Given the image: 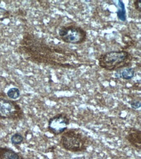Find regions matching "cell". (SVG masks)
Listing matches in <instances>:
<instances>
[{"label":"cell","mask_w":141,"mask_h":159,"mask_svg":"<svg viewBox=\"0 0 141 159\" xmlns=\"http://www.w3.org/2000/svg\"><path fill=\"white\" fill-rule=\"evenodd\" d=\"M91 142L90 136L82 129L77 128L67 130L62 134L60 140L62 147L72 152L86 151Z\"/></svg>","instance_id":"1"},{"label":"cell","mask_w":141,"mask_h":159,"mask_svg":"<svg viewBox=\"0 0 141 159\" xmlns=\"http://www.w3.org/2000/svg\"><path fill=\"white\" fill-rule=\"evenodd\" d=\"M130 53L124 50L111 51L101 55L98 61L100 66L109 71L117 70L127 66L131 63Z\"/></svg>","instance_id":"2"},{"label":"cell","mask_w":141,"mask_h":159,"mask_svg":"<svg viewBox=\"0 0 141 159\" xmlns=\"http://www.w3.org/2000/svg\"><path fill=\"white\" fill-rule=\"evenodd\" d=\"M59 34L64 42L73 44L84 43L87 37L86 31L75 25L62 26L59 30Z\"/></svg>","instance_id":"3"},{"label":"cell","mask_w":141,"mask_h":159,"mask_svg":"<svg viewBox=\"0 0 141 159\" xmlns=\"http://www.w3.org/2000/svg\"><path fill=\"white\" fill-rule=\"evenodd\" d=\"M24 117V111L16 101L0 98V119L17 120Z\"/></svg>","instance_id":"4"},{"label":"cell","mask_w":141,"mask_h":159,"mask_svg":"<svg viewBox=\"0 0 141 159\" xmlns=\"http://www.w3.org/2000/svg\"><path fill=\"white\" fill-rule=\"evenodd\" d=\"M70 123V118L65 113L56 114L49 119L47 129L54 136L61 135L67 130Z\"/></svg>","instance_id":"5"},{"label":"cell","mask_w":141,"mask_h":159,"mask_svg":"<svg viewBox=\"0 0 141 159\" xmlns=\"http://www.w3.org/2000/svg\"><path fill=\"white\" fill-rule=\"evenodd\" d=\"M125 139L132 147L141 150V131L139 129L131 128L128 130Z\"/></svg>","instance_id":"6"},{"label":"cell","mask_w":141,"mask_h":159,"mask_svg":"<svg viewBox=\"0 0 141 159\" xmlns=\"http://www.w3.org/2000/svg\"><path fill=\"white\" fill-rule=\"evenodd\" d=\"M0 159H23V158L13 149L0 147Z\"/></svg>","instance_id":"7"},{"label":"cell","mask_w":141,"mask_h":159,"mask_svg":"<svg viewBox=\"0 0 141 159\" xmlns=\"http://www.w3.org/2000/svg\"><path fill=\"white\" fill-rule=\"evenodd\" d=\"M117 9L116 13L119 20L125 22L126 20V12L125 5L122 1H118L117 2Z\"/></svg>","instance_id":"8"},{"label":"cell","mask_w":141,"mask_h":159,"mask_svg":"<svg viewBox=\"0 0 141 159\" xmlns=\"http://www.w3.org/2000/svg\"><path fill=\"white\" fill-rule=\"evenodd\" d=\"M134 73L135 71L133 68H126L122 71L120 77L126 80H130L134 77Z\"/></svg>","instance_id":"9"},{"label":"cell","mask_w":141,"mask_h":159,"mask_svg":"<svg viewBox=\"0 0 141 159\" xmlns=\"http://www.w3.org/2000/svg\"><path fill=\"white\" fill-rule=\"evenodd\" d=\"M24 138L21 134L16 133L12 135L11 138V141L13 145H20L24 141Z\"/></svg>","instance_id":"10"},{"label":"cell","mask_w":141,"mask_h":159,"mask_svg":"<svg viewBox=\"0 0 141 159\" xmlns=\"http://www.w3.org/2000/svg\"><path fill=\"white\" fill-rule=\"evenodd\" d=\"M8 98L12 99H16L19 98L20 95V89L17 88H12L8 89L7 93Z\"/></svg>","instance_id":"11"},{"label":"cell","mask_w":141,"mask_h":159,"mask_svg":"<svg viewBox=\"0 0 141 159\" xmlns=\"http://www.w3.org/2000/svg\"><path fill=\"white\" fill-rule=\"evenodd\" d=\"M131 107L134 109H139L141 107V103L140 101L139 100H133L130 103Z\"/></svg>","instance_id":"12"},{"label":"cell","mask_w":141,"mask_h":159,"mask_svg":"<svg viewBox=\"0 0 141 159\" xmlns=\"http://www.w3.org/2000/svg\"><path fill=\"white\" fill-rule=\"evenodd\" d=\"M141 2L140 0L135 1L134 2V5L136 9L139 11V12L141 11Z\"/></svg>","instance_id":"13"}]
</instances>
